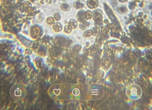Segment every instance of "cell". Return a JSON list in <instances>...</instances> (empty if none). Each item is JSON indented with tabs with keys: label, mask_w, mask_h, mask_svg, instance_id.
I'll list each match as a JSON object with an SVG mask.
<instances>
[{
	"label": "cell",
	"mask_w": 152,
	"mask_h": 110,
	"mask_svg": "<svg viewBox=\"0 0 152 110\" xmlns=\"http://www.w3.org/2000/svg\"><path fill=\"white\" fill-rule=\"evenodd\" d=\"M26 90L24 87L20 84L13 86L11 89L10 94L12 97L16 100L23 99L26 94Z\"/></svg>",
	"instance_id": "6da1fadb"
},
{
	"label": "cell",
	"mask_w": 152,
	"mask_h": 110,
	"mask_svg": "<svg viewBox=\"0 0 152 110\" xmlns=\"http://www.w3.org/2000/svg\"><path fill=\"white\" fill-rule=\"evenodd\" d=\"M105 9L109 18H110L112 21L115 24L118 28H120V25H119V22L117 18H116L115 17V15L114 13H113L111 9L106 5H105Z\"/></svg>",
	"instance_id": "7a4b0ae2"
},
{
	"label": "cell",
	"mask_w": 152,
	"mask_h": 110,
	"mask_svg": "<svg viewBox=\"0 0 152 110\" xmlns=\"http://www.w3.org/2000/svg\"><path fill=\"white\" fill-rule=\"evenodd\" d=\"M88 6L90 8H94L96 7L97 5V1L95 0H89L88 2Z\"/></svg>",
	"instance_id": "3957f363"
},
{
	"label": "cell",
	"mask_w": 152,
	"mask_h": 110,
	"mask_svg": "<svg viewBox=\"0 0 152 110\" xmlns=\"http://www.w3.org/2000/svg\"><path fill=\"white\" fill-rule=\"evenodd\" d=\"M98 14H96V16L94 15V17L95 18L94 19H95V21L96 22L97 24H99V25H100L102 24V18H101V16H100Z\"/></svg>",
	"instance_id": "277c9868"
},
{
	"label": "cell",
	"mask_w": 152,
	"mask_h": 110,
	"mask_svg": "<svg viewBox=\"0 0 152 110\" xmlns=\"http://www.w3.org/2000/svg\"><path fill=\"white\" fill-rule=\"evenodd\" d=\"M122 13L125 12L126 11H127V9L125 7H122L120 9V10H119Z\"/></svg>",
	"instance_id": "5b68a950"
},
{
	"label": "cell",
	"mask_w": 152,
	"mask_h": 110,
	"mask_svg": "<svg viewBox=\"0 0 152 110\" xmlns=\"http://www.w3.org/2000/svg\"><path fill=\"white\" fill-rule=\"evenodd\" d=\"M135 5V4L134 3H131L130 5V9H133L134 8V6Z\"/></svg>",
	"instance_id": "8992f818"
},
{
	"label": "cell",
	"mask_w": 152,
	"mask_h": 110,
	"mask_svg": "<svg viewBox=\"0 0 152 110\" xmlns=\"http://www.w3.org/2000/svg\"><path fill=\"white\" fill-rule=\"evenodd\" d=\"M127 0H119V1L121 2H125Z\"/></svg>",
	"instance_id": "52a82bcc"
}]
</instances>
